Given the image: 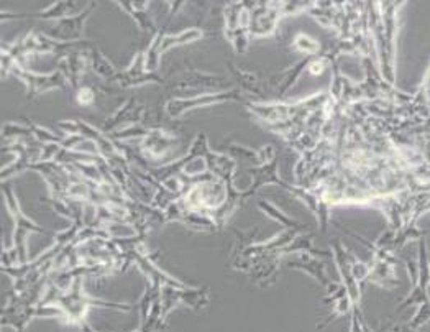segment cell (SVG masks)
Returning <instances> with one entry per match:
<instances>
[{
  "mask_svg": "<svg viewBox=\"0 0 430 332\" xmlns=\"http://www.w3.org/2000/svg\"><path fill=\"white\" fill-rule=\"evenodd\" d=\"M81 327H82V331H84V332H95L92 327H90L89 324H86V322H81Z\"/></svg>",
  "mask_w": 430,
  "mask_h": 332,
  "instance_id": "3957f363",
  "label": "cell"
},
{
  "mask_svg": "<svg viewBox=\"0 0 430 332\" xmlns=\"http://www.w3.org/2000/svg\"><path fill=\"white\" fill-rule=\"evenodd\" d=\"M350 332H371L370 327L364 324L362 314H360L358 309H355V316H353V322H351Z\"/></svg>",
  "mask_w": 430,
  "mask_h": 332,
  "instance_id": "7a4b0ae2",
  "label": "cell"
},
{
  "mask_svg": "<svg viewBox=\"0 0 430 332\" xmlns=\"http://www.w3.org/2000/svg\"><path fill=\"white\" fill-rule=\"evenodd\" d=\"M6 194H7V199H8V209L12 211V214H14V217L17 219V231H15V235H14V242L17 245V250H19V258L20 260H25V237H27V232H30V231L43 232V231L40 227L35 226L33 222H30L28 219H25L23 215H21L19 204H17L14 191L8 193V189H6Z\"/></svg>",
  "mask_w": 430,
  "mask_h": 332,
  "instance_id": "6da1fadb",
  "label": "cell"
}]
</instances>
